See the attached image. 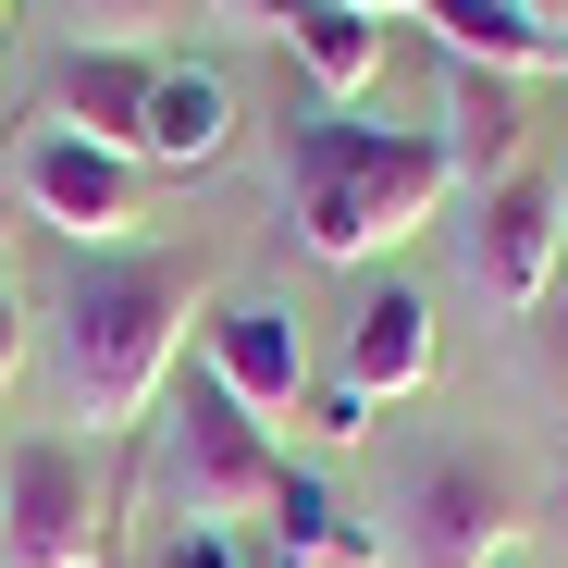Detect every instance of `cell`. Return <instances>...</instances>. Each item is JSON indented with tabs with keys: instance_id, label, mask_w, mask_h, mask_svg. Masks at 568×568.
I'll return each mask as SVG.
<instances>
[{
	"instance_id": "obj_1",
	"label": "cell",
	"mask_w": 568,
	"mask_h": 568,
	"mask_svg": "<svg viewBox=\"0 0 568 568\" xmlns=\"http://www.w3.org/2000/svg\"><path fill=\"white\" fill-rule=\"evenodd\" d=\"M457 185V149L420 124H346V112H284V223L310 260L358 272L396 235H420Z\"/></svg>"
},
{
	"instance_id": "obj_2",
	"label": "cell",
	"mask_w": 568,
	"mask_h": 568,
	"mask_svg": "<svg viewBox=\"0 0 568 568\" xmlns=\"http://www.w3.org/2000/svg\"><path fill=\"white\" fill-rule=\"evenodd\" d=\"M185 322H199V260H112L87 247V272L62 284V396L87 433H124L161 408L173 358H185Z\"/></svg>"
},
{
	"instance_id": "obj_3",
	"label": "cell",
	"mask_w": 568,
	"mask_h": 568,
	"mask_svg": "<svg viewBox=\"0 0 568 568\" xmlns=\"http://www.w3.org/2000/svg\"><path fill=\"white\" fill-rule=\"evenodd\" d=\"M149 483H161V519L235 531V519H272L284 445L223 396V371L199 358V371H185V384H161V408H149Z\"/></svg>"
},
{
	"instance_id": "obj_4",
	"label": "cell",
	"mask_w": 568,
	"mask_h": 568,
	"mask_svg": "<svg viewBox=\"0 0 568 568\" xmlns=\"http://www.w3.org/2000/svg\"><path fill=\"white\" fill-rule=\"evenodd\" d=\"M396 544H408V568H495V556H519V483H507V457H483V445L408 457Z\"/></svg>"
},
{
	"instance_id": "obj_5",
	"label": "cell",
	"mask_w": 568,
	"mask_h": 568,
	"mask_svg": "<svg viewBox=\"0 0 568 568\" xmlns=\"http://www.w3.org/2000/svg\"><path fill=\"white\" fill-rule=\"evenodd\" d=\"M13 199L62 235V247H124L136 223H149V161H124V149H100V136H74V124H26L13 136Z\"/></svg>"
},
{
	"instance_id": "obj_6",
	"label": "cell",
	"mask_w": 568,
	"mask_h": 568,
	"mask_svg": "<svg viewBox=\"0 0 568 568\" xmlns=\"http://www.w3.org/2000/svg\"><path fill=\"white\" fill-rule=\"evenodd\" d=\"M100 556H112V519L87 495V445H62V433L13 445V469H0V568H100Z\"/></svg>"
},
{
	"instance_id": "obj_7",
	"label": "cell",
	"mask_w": 568,
	"mask_h": 568,
	"mask_svg": "<svg viewBox=\"0 0 568 568\" xmlns=\"http://www.w3.org/2000/svg\"><path fill=\"white\" fill-rule=\"evenodd\" d=\"M556 272H568V185L556 173H495L483 223H469V284H483L507 322H531L556 297Z\"/></svg>"
},
{
	"instance_id": "obj_8",
	"label": "cell",
	"mask_w": 568,
	"mask_h": 568,
	"mask_svg": "<svg viewBox=\"0 0 568 568\" xmlns=\"http://www.w3.org/2000/svg\"><path fill=\"white\" fill-rule=\"evenodd\" d=\"M211 371H223V396L247 408V420H284L310 396V334H297V310L284 297H223L211 310Z\"/></svg>"
},
{
	"instance_id": "obj_9",
	"label": "cell",
	"mask_w": 568,
	"mask_h": 568,
	"mask_svg": "<svg viewBox=\"0 0 568 568\" xmlns=\"http://www.w3.org/2000/svg\"><path fill=\"white\" fill-rule=\"evenodd\" d=\"M149 74H161V50H62V62H50V100H38V112L136 161V136H149Z\"/></svg>"
},
{
	"instance_id": "obj_10",
	"label": "cell",
	"mask_w": 568,
	"mask_h": 568,
	"mask_svg": "<svg viewBox=\"0 0 568 568\" xmlns=\"http://www.w3.org/2000/svg\"><path fill=\"white\" fill-rule=\"evenodd\" d=\"M334 384H358L371 408L433 384V297H420V284H371V297H358V322H346V371H334Z\"/></svg>"
},
{
	"instance_id": "obj_11",
	"label": "cell",
	"mask_w": 568,
	"mask_h": 568,
	"mask_svg": "<svg viewBox=\"0 0 568 568\" xmlns=\"http://www.w3.org/2000/svg\"><path fill=\"white\" fill-rule=\"evenodd\" d=\"M235 149V87L211 74V62H173L161 50V74H149V136H136V161H161V173H211Z\"/></svg>"
},
{
	"instance_id": "obj_12",
	"label": "cell",
	"mask_w": 568,
	"mask_h": 568,
	"mask_svg": "<svg viewBox=\"0 0 568 568\" xmlns=\"http://www.w3.org/2000/svg\"><path fill=\"white\" fill-rule=\"evenodd\" d=\"M420 26L445 38V62H483V74H568V38L531 26L519 0H420Z\"/></svg>"
},
{
	"instance_id": "obj_13",
	"label": "cell",
	"mask_w": 568,
	"mask_h": 568,
	"mask_svg": "<svg viewBox=\"0 0 568 568\" xmlns=\"http://www.w3.org/2000/svg\"><path fill=\"white\" fill-rule=\"evenodd\" d=\"M260 13L284 26V50L310 62V87H322V100H358V87L384 74V26H371L358 0H260Z\"/></svg>"
},
{
	"instance_id": "obj_14",
	"label": "cell",
	"mask_w": 568,
	"mask_h": 568,
	"mask_svg": "<svg viewBox=\"0 0 568 568\" xmlns=\"http://www.w3.org/2000/svg\"><path fill=\"white\" fill-rule=\"evenodd\" d=\"M272 531L297 544L310 568H384V531L346 519V495L322 483V469H297V457H284V483H272Z\"/></svg>"
},
{
	"instance_id": "obj_15",
	"label": "cell",
	"mask_w": 568,
	"mask_h": 568,
	"mask_svg": "<svg viewBox=\"0 0 568 568\" xmlns=\"http://www.w3.org/2000/svg\"><path fill=\"white\" fill-rule=\"evenodd\" d=\"M445 149H457V173H519V74H483V62H445Z\"/></svg>"
},
{
	"instance_id": "obj_16",
	"label": "cell",
	"mask_w": 568,
	"mask_h": 568,
	"mask_svg": "<svg viewBox=\"0 0 568 568\" xmlns=\"http://www.w3.org/2000/svg\"><path fill=\"white\" fill-rule=\"evenodd\" d=\"M199 13H223V0H50L62 50H149V38L199 26Z\"/></svg>"
},
{
	"instance_id": "obj_17",
	"label": "cell",
	"mask_w": 568,
	"mask_h": 568,
	"mask_svg": "<svg viewBox=\"0 0 568 568\" xmlns=\"http://www.w3.org/2000/svg\"><path fill=\"white\" fill-rule=\"evenodd\" d=\"M149 568H247V544H235V531H199V519H161Z\"/></svg>"
},
{
	"instance_id": "obj_18",
	"label": "cell",
	"mask_w": 568,
	"mask_h": 568,
	"mask_svg": "<svg viewBox=\"0 0 568 568\" xmlns=\"http://www.w3.org/2000/svg\"><path fill=\"white\" fill-rule=\"evenodd\" d=\"M297 408H310L322 445H371V396H358V384H322V396H297Z\"/></svg>"
},
{
	"instance_id": "obj_19",
	"label": "cell",
	"mask_w": 568,
	"mask_h": 568,
	"mask_svg": "<svg viewBox=\"0 0 568 568\" xmlns=\"http://www.w3.org/2000/svg\"><path fill=\"white\" fill-rule=\"evenodd\" d=\"M26 384V297H13V272H0V396Z\"/></svg>"
},
{
	"instance_id": "obj_20",
	"label": "cell",
	"mask_w": 568,
	"mask_h": 568,
	"mask_svg": "<svg viewBox=\"0 0 568 568\" xmlns=\"http://www.w3.org/2000/svg\"><path fill=\"white\" fill-rule=\"evenodd\" d=\"M519 13H531V26H556V38H568V0H519Z\"/></svg>"
},
{
	"instance_id": "obj_21",
	"label": "cell",
	"mask_w": 568,
	"mask_h": 568,
	"mask_svg": "<svg viewBox=\"0 0 568 568\" xmlns=\"http://www.w3.org/2000/svg\"><path fill=\"white\" fill-rule=\"evenodd\" d=\"M358 13H371V26H384V13H420V0H358Z\"/></svg>"
},
{
	"instance_id": "obj_22",
	"label": "cell",
	"mask_w": 568,
	"mask_h": 568,
	"mask_svg": "<svg viewBox=\"0 0 568 568\" xmlns=\"http://www.w3.org/2000/svg\"><path fill=\"white\" fill-rule=\"evenodd\" d=\"M495 568H519V556H495Z\"/></svg>"
},
{
	"instance_id": "obj_23",
	"label": "cell",
	"mask_w": 568,
	"mask_h": 568,
	"mask_svg": "<svg viewBox=\"0 0 568 568\" xmlns=\"http://www.w3.org/2000/svg\"><path fill=\"white\" fill-rule=\"evenodd\" d=\"M100 568H124V556H100Z\"/></svg>"
},
{
	"instance_id": "obj_24",
	"label": "cell",
	"mask_w": 568,
	"mask_h": 568,
	"mask_svg": "<svg viewBox=\"0 0 568 568\" xmlns=\"http://www.w3.org/2000/svg\"><path fill=\"white\" fill-rule=\"evenodd\" d=\"M556 284H568V272H556Z\"/></svg>"
}]
</instances>
